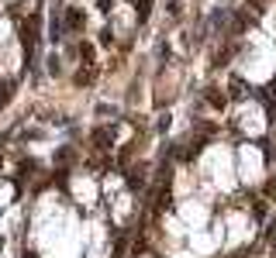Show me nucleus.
<instances>
[{"label": "nucleus", "instance_id": "nucleus-1", "mask_svg": "<svg viewBox=\"0 0 276 258\" xmlns=\"http://www.w3.org/2000/svg\"><path fill=\"white\" fill-rule=\"evenodd\" d=\"M21 45L28 52V62H35V56H38V18H28L21 24Z\"/></svg>", "mask_w": 276, "mask_h": 258}, {"label": "nucleus", "instance_id": "nucleus-2", "mask_svg": "<svg viewBox=\"0 0 276 258\" xmlns=\"http://www.w3.org/2000/svg\"><path fill=\"white\" fill-rule=\"evenodd\" d=\"M66 28H69V31H80V28H83V14H80L76 7H69V10H66Z\"/></svg>", "mask_w": 276, "mask_h": 258}, {"label": "nucleus", "instance_id": "nucleus-3", "mask_svg": "<svg viewBox=\"0 0 276 258\" xmlns=\"http://www.w3.org/2000/svg\"><path fill=\"white\" fill-rule=\"evenodd\" d=\"M135 7H138V24L149 18V7H152V0H135Z\"/></svg>", "mask_w": 276, "mask_h": 258}, {"label": "nucleus", "instance_id": "nucleus-4", "mask_svg": "<svg viewBox=\"0 0 276 258\" xmlns=\"http://www.w3.org/2000/svg\"><path fill=\"white\" fill-rule=\"evenodd\" d=\"M207 93H211V96H207L211 107H224V96H217V90H207Z\"/></svg>", "mask_w": 276, "mask_h": 258}]
</instances>
